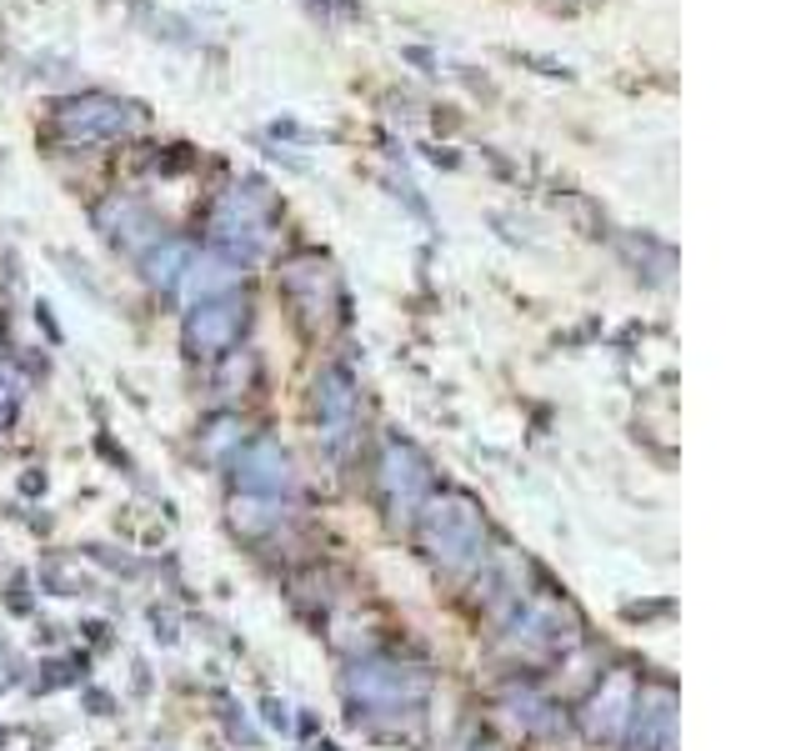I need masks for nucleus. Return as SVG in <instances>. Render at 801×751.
<instances>
[{"label": "nucleus", "mask_w": 801, "mask_h": 751, "mask_svg": "<svg viewBox=\"0 0 801 751\" xmlns=\"http://www.w3.org/2000/svg\"><path fill=\"white\" fill-rule=\"evenodd\" d=\"M345 697H351L356 727H401V722L421 716V706L432 697V677L411 662H396V656H361L345 671Z\"/></svg>", "instance_id": "1"}, {"label": "nucleus", "mask_w": 801, "mask_h": 751, "mask_svg": "<svg viewBox=\"0 0 801 751\" xmlns=\"http://www.w3.org/2000/svg\"><path fill=\"white\" fill-rule=\"evenodd\" d=\"M416 536H421V552L432 556L441 571H451V577H466V571H476L486 561V517L461 492L432 496L421 506Z\"/></svg>", "instance_id": "2"}, {"label": "nucleus", "mask_w": 801, "mask_h": 751, "mask_svg": "<svg viewBox=\"0 0 801 751\" xmlns=\"http://www.w3.org/2000/svg\"><path fill=\"white\" fill-rule=\"evenodd\" d=\"M581 641V621L567 602L556 596H526V602L511 611V627H506V652L526 656V662H551V656H567Z\"/></svg>", "instance_id": "3"}, {"label": "nucleus", "mask_w": 801, "mask_h": 751, "mask_svg": "<svg viewBox=\"0 0 801 751\" xmlns=\"http://www.w3.org/2000/svg\"><path fill=\"white\" fill-rule=\"evenodd\" d=\"M266 201H260L256 185H235V191H226L221 201H216V210H210V241H216V256L226 261H256L260 251H266Z\"/></svg>", "instance_id": "4"}, {"label": "nucleus", "mask_w": 801, "mask_h": 751, "mask_svg": "<svg viewBox=\"0 0 801 751\" xmlns=\"http://www.w3.org/2000/svg\"><path fill=\"white\" fill-rule=\"evenodd\" d=\"M376 481H381L386 517H391L396 526H401V521H416V511L432 501V467H426V456L411 441H401V436H391V441L381 446Z\"/></svg>", "instance_id": "5"}, {"label": "nucleus", "mask_w": 801, "mask_h": 751, "mask_svg": "<svg viewBox=\"0 0 801 751\" xmlns=\"http://www.w3.org/2000/svg\"><path fill=\"white\" fill-rule=\"evenodd\" d=\"M316 421H320V441H326V451L341 456L345 446L356 441V421H361L356 376H351V366H341V361L320 366V376H316Z\"/></svg>", "instance_id": "6"}, {"label": "nucleus", "mask_w": 801, "mask_h": 751, "mask_svg": "<svg viewBox=\"0 0 801 751\" xmlns=\"http://www.w3.org/2000/svg\"><path fill=\"white\" fill-rule=\"evenodd\" d=\"M246 320H251V311L235 291L196 301L191 316H185V346H191V356H226V351L241 341Z\"/></svg>", "instance_id": "7"}, {"label": "nucleus", "mask_w": 801, "mask_h": 751, "mask_svg": "<svg viewBox=\"0 0 801 751\" xmlns=\"http://www.w3.org/2000/svg\"><path fill=\"white\" fill-rule=\"evenodd\" d=\"M231 476L241 496H276L281 501V496L296 492V467H291V456L271 436H256V441L241 446L231 461Z\"/></svg>", "instance_id": "8"}, {"label": "nucleus", "mask_w": 801, "mask_h": 751, "mask_svg": "<svg viewBox=\"0 0 801 751\" xmlns=\"http://www.w3.org/2000/svg\"><path fill=\"white\" fill-rule=\"evenodd\" d=\"M131 106L111 96H75L56 106V131H61L71 146H96V141H116L131 131Z\"/></svg>", "instance_id": "9"}, {"label": "nucleus", "mask_w": 801, "mask_h": 751, "mask_svg": "<svg viewBox=\"0 0 801 751\" xmlns=\"http://www.w3.org/2000/svg\"><path fill=\"white\" fill-rule=\"evenodd\" d=\"M636 687H641V681L631 677V671H611V677H606L602 687L586 697V706H581V731H586L592 741H621V737H627Z\"/></svg>", "instance_id": "10"}, {"label": "nucleus", "mask_w": 801, "mask_h": 751, "mask_svg": "<svg viewBox=\"0 0 801 751\" xmlns=\"http://www.w3.org/2000/svg\"><path fill=\"white\" fill-rule=\"evenodd\" d=\"M621 741H631V751H677V697L666 687H636Z\"/></svg>", "instance_id": "11"}, {"label": "nucleus", "mask_w": 801, "mask_h": 751, "mask_svg": "<svg viewBox=\"0 0 801 751\" xmlns=\"http://www.w3.org/2000/svg\"><path fill=\"white\" fill-rule=\"evenodd\" d=\"M281 291L291 296V306L301 311L306 326L331 316V301H336V271L326 266L320 256H296L281 266Z\"/></svg>", "instance_id": "12"}, {"label": "nucleus", "mask_w": 801, "mask_h": 751, "mask_svg": "<svg viewBox=\"0 0 801 751\" xmlns=\"http://www.w3.org/2000/svg\"><path fill=\"white\" fill-rule=\"evenodd\" d=\"M526 581H531V567L521 561V552H491L481 561V602H486V611L511 621V611L526 596H536V592H526Z\"/></svg>", "instance_id": "13"}, {"label": "nucleus", "mask_w": 801, "mask_h": 751, "mask_svg": "<svg viewBox=\"0 0 801 751\" xmlns=\"http://www.w3.org/2000/svg\"><path fill=\"white\" fill-rule=\"evenodd\" d=\"M96 226L106 235H111L116 246H131V251H150L160 241L156 221H150V210L136 206L131 196H111V201H100L96 210Z\"/></svg>", "instance_id": "14"}, {"label": "nucleus", "mask_w": 801, "mask_h": 751, "mask_svg": "<svg viewBox=\"0 0 801 751\" xmlns=\"http://www.w3.org/2000/svg\"><path fill=\"white\" fill-rule=\"evenodd\" d=\"M506 716H511L521 731H531V737H561V731H567L561 706L546 702L542 691H506Z\"/></svg>", "instance_id": "15"}, {"label": "nucleus", "mask_w": 801, "mask_h": 751, "mask_svg": "<svg viewBox=\"0 0 801 751\" xmlns=\"http://www.w3.org/2000/svg\"><path fill=\"white\" fill-rule=\"evenodd\" d=\"M235 281H241V266H235V261H226V256H191V266H185V276H181V286L196 301L226 296Z\"/></svg>", "instance_id": "16"}, {"label": "nucleus", "mask_w": 801, "mask_h": 751, "mask_svg": "<svg viewBox=\"0 0 801 751\" xmlns=\"http://www.w3.org/2000/svg\"><path fill=\"white\" fill-rule=\"evenodd\" d=\"M191 256L196 251L185 246V241H175V235H160L156 246L146 251V281L160 286V291H175L185 276V266H191Z\"/></svg>", "instance_id": "17"}, {"label": "nucleus", "mask_w": 801, "mask_h": 751, "mask_svg": "<svg viewBox=\"0 0 801 751\" xmlns=\"http://www.w3.org/2000/svg\"><path fill=\"white\" fill-rule=\"evenodd\" d=\"M231 521H235L241 531H251V536H256V531L281 526V521H286V506L276 501V496H241V492H235Z\"/></svg>", "instance_id": "18"}, {"label": "nucleus", "mask_w": 801, "mask_h": 751, "mask_svg": "<svg viewBox=\"0 0 801 751\" xmlns=\"http://www.w3.org/2000/svg\"><path fill=\"white\" fill-rule=\"evenodd\" d=\"M251 376H256L251 351H226V366H221V376H216V386H221V396H241L251 386Z\"/></svg>", "instance_id": "19"}, {"label": "nucleus", "mask_w": 801, "mask_h": 751, "mask_svg": "<svg viewBox=\"0 0 801 751\" xmlns=\"http://www.w3.org/2000/svg\"><path fill=\"white\" fill-rule=\"evenodd\" d=\"M260 712H266V722H271L276 731H286V727H291V716H286V706H281V702H266V706H260Z\"/></svg>", "instance_id": "20"}, {"label": "nucleus", "mask_w": 801, "mask_h": 751, "mask_svg": "<svg viewBox=\"0 0 801 751\" xmlns=\"http://www.w3.org/2000/svg\"><path fill=\"white\" fill-rule=\"evenodd\" d=\"M150 621H156V637H160V641H175V621H171V611H150Z\"/></svg>", "instance_id": "21"}, {"label": "nucleus", "mask_w": 801, "mask_h": 751, "mask_svg": "<svg viewBox=\"0 0 801 751\" xmlns=\"http://www.w3.org/2000/svg\"><path fill=\"white\" fill-rule=\"evenodd\" d=\"M306 751H336V747H331V741H316V747H306Z\"/></svg>", "instance_id": "22"}, {"label": "nucleus", "mask_w": 801, "mask_h": 751, "mask_svg": "<svg viewBox=\"0 0 801 751\" xmlns=\"http://www.w3.org/2000/svg\"><path fill=\"white\" fill-rule=\"evenodd\" d=\"M471 751H496V747H486V741H481V747H471Z\"/></svg>", "instance_id": "23"}, {"label": "nucleus", "mask_w": 801, "mask_h": 751, "mask_svg": "<svg viewBox=\"0 0 801 751\" xmlns=\"http://www.w3.org/2000/svg\"><path fill=\"white\" fill-rule=\"evenodd\" d=\"M0 747H5V731H0Z\"/></svg>", "instance_id": "24"}]
</instances>
